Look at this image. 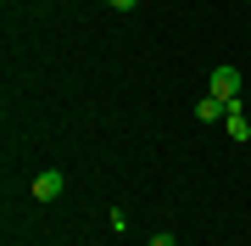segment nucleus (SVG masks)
Listing matches in <instances>:
<instances>
[{
	"label": "nucleus",
	"instance_id": "f257e3e1",
	"mask_svg": "<svg viewBox=\"0 0 251 246\" xmlns=\"http://www.w3.org/2000/svg\"><path fill=\"white\" fill-rule=\"evenodd\" d=\"M206 95H218V101H240V73H234V67L224 62V67H212V73H206Z\"/></svg>",
	"mask_w": 251,
	"mask_h": 246
},
{
	"label": "nucleus",
	"instance_id": "f03ea898",
	"mask_svg": "<svg viewBox=\"0 0 251 246\" xmlns=\"http://www.w3.org/2000/svg\"><path fill=\"white\" fill-rule=\"evenodd\" d=\"M67 191V179H62V168H45V173H39V179H34V201H56V196H62Z\"/></svg>",
	"mask_w": 251,
	"mask_h": 246
},
{
	"label": "nucleus",
	"instance_id": "7ed1b4c3",
	"mask_svg": "<svg viewBox=\"0 0 251 246\" xmlns=\"http://www.w3.org/2000/svg\"><path fill=\"white\" fill-rule=\"evenodd\" d=\"M224 129H229V140H234V146H246V140H251V118L240 112V101H234V107H229V118H224Z\"/></svg>",
	"mask_w": 251,
	"mask_h": 246
},
{
	"label": "nucleus",
	"instance_id": "20e7f679",
	"mask_svg": "<svg viewBox=\"0 0 251 246\" xmlns=\"http://www.w3.org/2000/svg\"><path fill=\"white\" fill-rule=\"evenodd\" d=\"M196 118H206V123H224V118H229V101H218V95H201Z\"/></svg>",
	"mask_w": 251,
	"mask_h": 246
},
{
	"label": "nucleus",
	"instance_id": "39448f33",
	"mask_svg": "<svg viewBox=\"0 0 251 246\" xmlns=\"http://www.w3.org/2000/svg\"><path fill=\"white\" fill-rule=\"evenodd\" d=\"M151 246H179V235H173V229H162V235H156Z\"/></svg>",
	"mask_w": 251,
	"mask_h": 246
},
{
	"label": "nucleus",
	"instance_id": "423d86ee",
	"mask_svg": "<svg viewBox=\"0 0 251 246\" xmlns=\"http://www.w3.org/2000/svg\"><path fill=\"white\" fill-rule=\"evenodd\" d=\"M106 6H117V11H134V6H140V0H106Z\"/></svg>",
	"mask_w": 251,
	"mask_h": 246
}]
</instances>
